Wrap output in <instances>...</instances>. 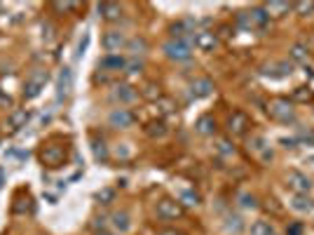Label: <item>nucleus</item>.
Segmentation results:
<instances>
[{
	"label": "nucleus",
	"mask_w": 314,
	"mask_h": 235,
	"mask_svg": "<svg viewBox=\"0 0 314 235\" xmlns=\"http://www.w3.org/2000/svg\"><path fill=\"white\" fill-rule=\"evenodd\" d=\"M66 156L68 150L66 146H56V144H42V150H40V162L45 167H61L66 162Z\"/></svg>",
	"instance_id": "nucleus-1"
},
{
	"label": "nucleus",
	"mask_w": 314,
	"mask_h": 235,
	"mask_svg": "<svg viewBox=\"0 0 314 235\" xmlns=\"http://www.w3.org/2000/svg\"><path fill=\"white\" fill-rule=\"evenodd\" d=\"M164 54L169 59H174V62H188L192 56V50L183 40H169L167 45H164Z\"/></svg>",
	"instance_id": "nucleus-2"
},
{
	"label": "nucleus",
	"mask_w": 314,
	"mask_h": 235,
	"mask_svg": "<svg viewBox=\"0 0 314 235\" xmlns=\"http://www.w3.org/2000/svg\"><path fill=\"white\" fill-rule=\"evenodd\" d=\"M47 82V70H35L31 78L26 80V87H23V96L26 99H35L42 90H45Z\"/></svg>",
	"instance_id": "nucleus-3"
},
{
	"label": "nucleus",
	"mask_w": 314,
	"mask_h": 235,
	"mask_svg": "<svg viewBox=\"0 0 314 235\" xmlns=\"http://www.w3.org/2000/svg\"><path fill=\"white\" fill-rule=\"evenodd\" d=\"M270 116L282 120V122H289L293 120V110H291V104L284 102V99H277V102L270 104Z\"/></svg>",
	"instance_id": "nucleus-4"
},
{
	"label": "nucleus",
	"mask_w": 314,
	"mask_h": 235,
	"mask_svg": "<svg viewBox=\"0 0 314 235\" xmlns=\"http://www.w3.org/2000/svg\"><path fill=\"white\" fill-rule=\"evenodd\" d=\"M70 87H73V70L63 68L61 73H59V82H56V99H59V102L70 94Z\"/></svg>",
	"instance_id": "nucleus-5"
},
{
	"label": "nucleus",
	"mask_w": 314,
	"mask_h": 235,
	"mask_svg": "<svg viewBox=\"0 0 314 235\" xmlns=\"http://www.w3.org/2000/svg\"><path fill=\"white\" fill-rule=\"evenodd\" d=\"M157 216L160 219H176V216H181V207H178V202L164 198L157 202Z\"/></svg>",
	"instance_id": "nucleus-6"
},
{
	"label": "nucleus",
	"mask_w": 314,
	"mask_h": 235,
	"mask_svg": "<svg viewBox=\"0 0 314 235\" xmlns=\"http://www.w3.org/2000/svg\"><path fill=\"white\" fill-rule=\"evenodd\" d=\"M110 125L113 127H131L134 125V116H131V110L115 108L113 113H110Z\"/></svg>",
	"instance_id": "nucleus-7"
},
{
	"label": "nucleus",
	"mask_w": 314,
	"mask_h": 235,
	"mask_svg": "<svg viewBox=\"0 0 314 235\" xmlns=\"http://www.w3.org/2000/svg\"><path fill=\"white\" fill-rule=\"evenodd\" d=\"M289 186H291L293 190H298L300 196H303V193H307V190L312 188V181L307 179L305 174H300V172H291V174H289Z\"/></svg>",
	"instance_id": "nucleus-8"
},
{
	"label": "nucleus",
	"mask_w": 314,
	"mask_h": 235,
	"mask_svg": "<svg viewBox=\"0 0 314 235\" xmlns=\"http://www.w3.org/2000/svg\"><path fill=\"white\" fill-rule=\"evenodd\" d=\"M122 45H124V36H122V33H117V31L106 33V38H103V47H106L110 54H113V52H117Z\"/></svg>",
	"instance_id": "nucleus-9"
},
{
	"label": "nucleus",
	"mask_w": 314,
	"mask_h": 235,
	"mask_svg": "<svg viewBox=\"0 0 314 235\" xmlns=\"http://www.w3.org/2000/svg\"><path fill=\"white\" fill-rule=\"evenodd\" d=\"M228 125H230V132L232 134H244L246 132V127H249V118L244 116V113H232V118H230V122H228Z\"/></svg>",
	"instance_id": "nucleus-10"
},
{
	"label": "nucleus",
	"mask_w": 314,
	"mask_h": 235,
	"mask_svg": "<svg viewBox=\"0 0 314 235\" xmlns=\"http://www.w3.org/2000/svg\"><path fill=\"white\" fill-rule=\"evenodd\" d=\"M99 14L103 16V19H108V22H113V19H117V16L122 14V8H120L117 2H101Z\"/></svg>",
	"instance_id": "nucleus-11"
},
{
	"label": "nucleus",
	"mask_w": 314,
	"mask_h": 235,
	"mask_svg": "<svg viewBox=\"0 0 314 235\" xmlns=\"http://www.w3.org/2000/svg\"><path fill=\"white\" fill-rule=\"evenodd\" d=\"M195 45H197L199 50L209 52V50H214V47H216V36H214V33H207V31L197 33V36H195Z\"/></svg>",
	"instance_id": "nucleus-12"
},
{
	"label": "nucleus",
	"mask_w": 314,
	"mask_h": 235,
	"mask_svg": "<svg viewBox=\"0 0 314 235\" xmlns=\"http://www.w3.org/2000/svg\"><path fill=\"white\" fill-rule=\"evenodd\" d=\"M113 226H115L117 233H127L131 228L129 214H127V212H115V214H113Z\"/></svg>",
	"instance_id": "nucleus-13"
},
{
	"label": "nucleus",
	"mask_w": 314,
	"mask_h": 235,
	"mask_svg": "<svg viewBox=\"0 0 314 235\" xmlns=\"http://www.w3.org/2000/svg\"><path fill=\"white\" fill-rule=\"evenodd\" d=\"M113 96H115L117 102L129 104V102H134V99H136V92H134V87H129V85H120L115 90V94H113Z\"/></svg>",
	"instance_id": "nucleus-14"
},
{
	"label": "nucleus",
	"mask_w": 314,
	"mask_h": 235,
	"mask_svg": "<svg viewBox=\"0 0 314 235\" xmlns=\"http://www.w3.org/2000/svg\"><path fill=\"white\" fill-rule=\"evenodd\" d=\"M101 66H103V68H110V70H120L127 66V62L117 54H108L106 59H101Z\"/></svg>",
	"instance_id": "nucleus-15"
},
{
	"label": "nucleus",
	"mask_w": 314,
	"mask_h": 235,
	"mask_svg": "<svg viewBox=\"0 0 314 235\" xmlns=\"http://www.w3.org/2000/svg\"><path fill=\"white\" fill-rule=\"evenodd\" d=\"M28 118H31L28 110H14V113L9 116V127H12V130H19V127L26 125V120H28Z\"/></svg>",
	"instance_id": "nucleus-16"
},
{
	"label": "nucleus",
	"mask_w": 314,
	"mask_h": 235,
	"mask_svg": "<svg viewBox=\"0 0 314 235\" xmlns=\"http://www.w3.org/2000/svg\"><path fill=\"white\" fill-rule=\"evenodd\" d=\"M211 90H214V85H211V80H207V78L197 80V82L192 85V92H195V96H207V94H211Z\"/></svg>",
	"instance_id": "nucleus-17"
},
{
	"label": "nucleus",
	"mask_w": 314,
	"mask_h": 235,
	"mask_svg": "<svg viewBox=\"0 0 314 235\" xmlns=\"http://www.w3.org/2000/svg\"><path fill=\"white\" fill-rule=\"evenodd\" d=\"M197 132H199V134H214V132H216V122H214V120H211L209 116L199 118V122H197Z\"/></svg>",
	"instance_id": "nucleus-18"
},
{
	"label": "nucleus",
	"mask_w": 314,
	"mask_h": 235,
	"mask_svg": "<svg viewBox=\"0 0 314 235\" xmlns=\"http://www.w3.org/2000/svg\"><path fill=\"white\" fill-rule=\"evenodd\" d=\"M92 150H94V156H96V160H101V162L108 160V150H106V144H103V141L92 139Z\"/></svg>",
	"instance_id": "nucleus-19"
},
{
	"label": "nucleus",
	"mask_w": 314,
	"mask_h": 235,
	"mask_svg": "<svg viewBox=\"0 0 314 235\" xmlns=\"http://www.w3.org/2000/svg\"><path fill=\"white\" fill-rule=\"evenodd\" d=\"M293 207H296L298 212H310L314 204H312V200H310L307 196H300V193H298V196L293 198Z\"/></svg>",
	"instance_id": "nucleus-20"
},
{
	"label": "nucleus",
	"mask_w": 314,
	"mask_h": 235,
	"mask_svg": "<svg viewBox=\"0 0 314 235\" xmlns=\"http://www.w3.org/2000/svg\"><path fill=\"white\" fill-rule=\"evenodd\" d=\"M251 235H275V233H272V226L268 221H256L251 226Z\"/></svg>",
	"instance_id": "nucleus-21"
},
{
	"label": "nucleus",
	"mask_w": 314,
	"mask_h": 235,
	"mask_svg": "<svg viewBox=\"0 0 314 235\" xmlns=\"http://www.w3.org/2000/svg\"><path fill=\"white\" fill-rule=\"evenodd\" d=\"M129 50H131V54H143L148 50V45L143 38H134V40H129Z\"/></svg>",
	"instance_id": "nucleus-22"
},
{
	"label": "nucleus",
	"mask_w": 314,
	"mask_h": 235,
	"mask_svg": "<svg viewBox=\"0 0 314 235\" xmlns=\"http://www.w3.org/2000/svg\"><path fill=\"white\" fill-rule=\"evenodd\" d=\"M146 132L150 134V136H164V134H167V125H164V122H150Z\"/></svg>",
	"instance_id": "nucleus-23"
},
{
	"label": "nucleus",
	"mask_w": 314,
	"mask_h": 235,
	"mask_svg": "<svg viewBox=\"0 0 314 235\" xmlns=\"http://www.w3.org/2000/svg\"><path fill=\"white\" fill-rule=\"evenodd\" d=\"M291 56L296 59V62H303V59H307V50H305L303 45H293Z\"/></svg>",
	"instance_id": "nucleus-24"
},
{
	"label": "nucleus",
	"mask_w": 314,
	"mask_h": 235,
	"mask_svg": "<svg viewBox=\"0 0 314 235\" xmlns=\"http://www.w3.org/2000/svg\"><path fill=\"white\" fill-rule=\"evenodd\" d=\"M225 228H228V230H235V233H239V230H242V219H239V216H228V224H225Z\"/></svg>",
	"instance_id": "nucleus-25"
},
{
	"label": "nucleus",
	"mask_w": 314,
	"mask_h": 235,
	"mask_svg": "<svg viewBox=\"0 0 314 235\" xmlns=\"http://www.w3.org/2000/svg\"><path fill=\"white\" fill-rule=\"evenodd\" d=\"M181 200H183V202L188 204V207H192V204H197V202H199V196H197V193H192V190H185L183 196H181Z\"/></svg>",
	"instance_id": "nucleus-26"
},
{
	"label": "nucleus",
	"mask_w": 314,
	"mask_h": 235,
	"mask_svg": "<svg viewBox=\"0 0 314 235\" xmlns=\"http://www.w3.org/2000/svg\"><path fill=\"white\" fill-rule=\"evenodd\" d=\"M293 96H296L298 102H310V99H312V92H310L307 87H298V92L293 94Z\"/></svg>",
	"instance_id": "nucleus-27"
},
{
	"label": "nucleus",
	"mask_w": 314,
	"mask_h": 235,
	"mask_svg": "<svg viewBox=\"0 0 314 235\" xmlns=\"http://www.w3.org/2000/svg\"><path fill=\"white\" fill-rule=\"evenodd\" d=\"M148 99H160V90L155 85H146V92H143Z\"/></svg>",
	"instance_id": "nucleus-28"
},
{
	"label": "nucleus",
	"mask_w": 314,
	"mask_h": 235,
	"mask_svg": "<svg viewBox=\"0 0 314 235\" xmlns=\"http://www.w3.org/2000/svg\"><path fill=\"white\" fill-rule=\"evenodd\" d=\"M52 8H54V10H59V12H68V10H73L75 5H73V2H54Z\"/></svg>",
	"instance_id": "nucleus-29"
},
{
	"label": "nucleus",
	"mask_w": 314,
	"mask_h": 235,
	"mask_svg": "<svg viewBox=\"0 0 314 235\" xmlns=\"http://www.w3.org/2000/svg\"><path fill=\"white\" fill-rule=\"evenodd\" d=\"M113 196H115V193H113L110 188H106V190H101L96 198H99V200H106V202H110V200H113Z\"/></svg>",
	"instance_id": "nucleus-30"
},
{
	"label": "nucleus",
	"mask_w": 314,
	"mask_h": 235,
	"mask_svg": "<svg viewBox=\"0 0 314 235\" xmlns=\"http://www.w3.org/2000/svg\"><path fill=\"white\" fill-rule=\"evenodd\" d=\"M160 106H162V113H171L174 110V104L169 102V99H160Z\"/></svg>",
	"instance_id": "nucleus-31"
},
{
	"label": "nucleus",
	"mask_w": 314,
	"mask_h": 235,
	"mask_svg": "<svg viewBox=\"0 0 314 235\" xmlns=\"http://www.w3.org/2000/svg\"><path fill=\"white\" fill-rule=\"evenodd\" d=\"M242 207H256V200L249 196H242Z\"/></svg>",
	"instance_id": "nucleus-32"
},
{
	"label": "nucleus",
	"mask_w": 314,
	"mask_h": 235,
	"mask_svg": "<svg viewBox=\"0 0 314 235\" xmlns=\"http://www.w3.org/2000/svg\"><path fill=\"white\" fill-rule=\"evenodd\" d=\"M218 146H221V153H225V156H228V153H235V148H230V144H228V141H221Z\"/></svg>",
	"instance_id": "nucleus-33"
},
{
	"label": "nucleus",
	"mask_w": 314,
	"mask_h": 235,
	"mask_svg": "<svg viewBox=\"0 0 314 235\" xmlns=\"http://www.w3.org/2000/svg\"><path fill=\"white\" fill-rule=\"evenodd\" d=\"M303 233V226H300V224H293L291 228H289V235H300Z\"/></svg>",
	"instance_id": "nucleus-34"
},
{
	"label": "nucleus",
	"mask_w": 314,
	"mask_h": 235,
	"mask_svg": "<svg viewBox=\"0 0 314 235\" xmlns=\"http://www.w3.org/2000/svg\"><path fill=\"white\" fill-rule=\"evenodd\" d=\"M160 235H183V233H178V230H160Z\"/></svg>",
	"instance_id": "nucleus-35"
},
{
	"label": "nucleus",
	"mask_w": 314,
	"mask_h": 235,
	"mask_svg": "<svg viewBox=\"0 0 314 235\" xmlns=\"http://www.w3.org/2000/svg\"><path fill=\"white\" fill-rule=\"evenodd\" d=\"M96 235H110V233H103V230H101V233H96Z\"/></svg>",
	"instance_id": "nucleus-36"
}]
</instances>
